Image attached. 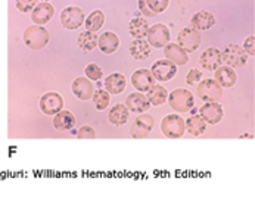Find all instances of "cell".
<instances>
[{
    "label": "cell",
    "mask_w": 255,
    "mask_h": 206,
    "mask_svg": "<svg viewBox=\"0 0 255 206\" xmlns=\"http://www.w3.org/2000/svg\"><path fill=\"white\" fill-rule=\"evenodd\" d=\"M25 44L33 50H41L49 43V31L41 25H31L24 33Z\"/></svg>",
    "instance_id": "6da1fadb"
},
{
    "label": "cell",
    "mask_w": 255,
    "mask_h": 206,
    "mask_svg": "<svg viewBox=\"0 0 255 206\" xmlns=\"http://www.w3.org/2000/svg\"><path fill=\"white\" fill-rule=\"evenodd\" d=\"M221 61L230 68H242L248 61V55L245 53V50L241 46L229 44L221 52Z\"/></svg>",
    "instance_id": "7a4b0ae2"
},
{
    "label": "cell",
    "mask_w": 255,
    "mask_h": 206,
    "mask_svg": "<svg viewBox=\"0 0 255 206\" xmlns=\"http://www.w3.org/2000/svg\"><path fill=\"white\" fill-rule=\"evenodd\" d=\"M168 103L176 112H189L195 104V98L189 90L177 89L168 93Z\"/></svg>",
    "instance_id": "3957f363"
},
{
    "label": "cell",
    "mask_w": 255,
    "mask_h": 206,
    "mask_svg": "<svg viewBox=\"0 0 255 206\" xmlns=\"http://www.w3.org/2000/svg\"><path fill=\"white\" fill-rule=\"evenodd\" d=\"M161 130H162V134L167 136L170 138H179L182 137L186 131V127H184V119L179 115H167L162 122H161Z\"/></svg>",
    "instance_id": "277c9868"
},
{
    "label": "cell",
    "mask_w": 255,
    "mask_h": 206,
    "mask_svg": "<svg viewBox=\"0 0 255 206\" xmlns=\"http://www.w3.org/2000/svg\"><path fill=\"white\" fill-rule=\"evenodd\" d=\"M177 44L186 53H193L201 46V34L193 27H186L177 35Z\"/></svg>",
    "instance_id": "5b68a950"
},
{
    "label": "cell",
    "mask_w": 255,
    "mask_h": 206,
    "mask_svg": "<svg viewBox=\"0 0 255 206\" xmlns=\"http://www.w3.org/2000/svg\"><path fill=\"white\" fill-rule=\"evenodd\" d=\"M223 95V87L219 83L213 78L208 80H202V83L199 81L198 86V96L201 98V101L204 102H217Z\"/></svg>",
    "instance_id": "8992f818"
},
{
    "label": "cell",
    "mask_w": 255,
    "mask_h": 206,
    "mask_svg": "<svg viewBox=\"0 0 255 206\" xmlns=\"http://www.w3.org/2000/svg\"><path fill=\"white\" fill-rule=\"evenodd\" d=\"M146 38H147L146 41L150 44V47L161 49L167 43H170V30L164 24H155V25L149 27V30L146 33Z\"/></svg>",
    "instance_id": "52a82bcc"
},
{
    "label": "cell",
    "mask_w": 255,
    "mask_h": 206,
    "mask_svg": "<svg viewBox=\"0 0 255 206\" xmlns=\"http://www.w3.org/2000/svg\"><path fill=\"white\" fill-rule=\"evenodd\" d=\"M61 24L67 30H77L84 24V12L77 6H68L61 12Z\"/></svg>",
    "instance_id": "ba28073f"
},
{
    "label": "cell",
    "mask_w": 255,
    "mask_h": 206,
    "mask_svg": "<svg viewBox=\"0 0 255 206\" xmlns=\"http://www.w3.org/2000/svg\"><path fill=\"white\" fill-rule=\"evenodd\" d=\"M150 72H152V75H153V78L156 81H161V83L170 81L177 74V65H174L168 59H161V61H156L152 65Z\"/></svg>",
    "instance_id": "9c48e42d"
},
{
    "label": "cell",
    "mask_w": 255,
    "mask_h": 206,
    "mask_svg": "<svg viewBox=\"0 0 255 206\" xmlns=\"http://www.w3.org/2000/svg\"><path fill=\"white\" fill-rule=\"evenodd\" d=\"M40 109L44 115H56L64 109V99L58 93H46L40 98Z\"/></svg>",
    "instance_id": "30bf717a"
},
{
    "label": "cell",
    "mask_w": 255,
    "mask_h": 206,
    "mask_svg": "<svg viewBox=\"0 0 255 206\" xmlns=\"http://www.w3.org/2000/svg\"><path fill=\"white\" fill-rule=\"evenodd\" d=\"M153 125H155V119L152 115H149V113L140 115L139 118L134 119V122L131 125V137L145 138L153 130Z\"/></svg>",
    "instance_id": "8fae6325"
},
{
    "label": "cell",
    "mask_w": 255,
    "mask_h": 206,
    "mask_svg": "<svg viewBox=\"0 0 255 206\" xmlns=\"http://www.w3.org/2000/svg\"><path fill=\"white\" fill-rule=\"evenodd\" d=\"M155 81H156V80L153 78L152 72L147 71V69H137V71H134L133 75H131V84H133V87H134L137 92H140V93L149 92V90L155 86Z\"/></svg>",
    "instance_id": "7c38bea8"
},
{
    "label": "cell",
    "mask_w": 255,
    "mask_h": 206,
    "mask_svg": "<svg viewBox=\"0 0 255 206\" xmlns=\"http://www.w3.org/2000/svg\"><path fill=\"white\" fill-rule=\"evenodd\" d=\"M55 15V9L49 1L37 3L36 7L31 10V19L36 25H44L47 24Z\"/></svg>",
    "instance_id": "4fadbf2b"
},
{
    "label": "cell",
    "mask_w": 255,
    "mask_h": 206,
    "mask_svg": "<svg viewBox=\"0 0 255 206\" xmlns=\"http://www.w3.org/2000/svg\"><path fill=\"white\" fill-rule=\"evenodd\" d=\"M199 113L205 122L213 124V125L219 124L224 115L221 104H219L217 102H205V104H202V107L199 109Z\"/></svg>",
    "instance_id": "5bb4252c"
},
{
    "label": "cell",
    "mask_w": 255,
    "mask_h": 206,
    "mask_svg": "<svg viewBox=\"0 0 255 206\" xmlns=\"http://www.w3.org/2000/svg\"><path fill=\"white\" fill-rule=\"evenodd\" d=\"M164 55H165V59H168L177 67H183L189 62V55L177 43H167L164 46Z\"/></svg>",
    "instance_id": "9a60e30c"
},
{
    "label": "cell",
    "mask_w": 255,
    "mask_h": 206,
    "mask_svg": "<svg viewBox=\"0 0 255 206\" xmlns=\"http://www.w3.org/2000/svg\"><path fill=\"white\" fill-rule=\"evenodd\" d=\"M93 84L89 78H84V77H78L75 78L73 83V93L75 95L77 99L80 101H90L92 96H93Z\"/></svg>",
    "instance_id": "2e32d148"
},
{
    "label": "cell",
    "mask_w": 255,
    "mask_h": 206,
    "mask_svg": "<svg viewBox=\"0 0 255 206\" xmlns=\"http://www.w3.org/2000/svg\"><path fill=\"white\" fill-rule=\"evenodd\" d=\"M199 64L202 65V68L207 69V71H216L223 64V61H221V52H220L219 49H216V47L207 49L201 55Z\"/></svg>",
    "instance_id": "e0dca14e"
},
{
    "label": "cell",
    "mask_w": 255,
    "mask_h": 206,
    "mask_svg": "<svg viewBox=\"0 0 255 206\" xmlns=\"http://www.w3.org/2000/svg\"><path fill=\"white\" fill-rule=\"evenodd\" d=\"M214 80L219 83L223 89H230L238 83V75H236L235 69L227 67V65H223V67H219L216 69Z\"/></svg>",
    "instance_id": "ac0fdd59"
},
{
    "label": "cell",
    "mask_w": 255,
    "mask_h": 206,
    "mask_svg": "<svg viewBox=\"0 0 255 206\" xmlns=\"http://www.w3.org/2000/svg\"><path fill=\"white\" fill-rule=\"evenodd\" d=\"M126 106L130 112L134 113H143L145 110H147L150 107V103L147 101L146 95L137 92V93H131L130 96H127L126 99Z\"/></svg>",
    "instance_id": "d6986e66"
},
{
    "label": "cell",
    "mask_w": 255,
    "mask_h": 206,
    "mask_svg": "<svg viewBox=\"0 0 255 206\" xmlns=\"http://www.w3.org/2000/svg\"><path fill=\"white\" fill-rule=\"evenodd\" d=\"M216 25V18L213 13L210 12H196L192 19H190V27H193L195 30L198 31H205V30H210Z\"/></svg>",
    "instance_id": "ffe728a7"
},
{
    "label": "cell",
    "mask_w": 255,
    "mask_h": 206,
    "mask_svg": "<svg viewBox=\"0 0 255 206\" xmlns=\"http://www.w3.org/2000/svg\"><path fill=\"white\" fill-rule=\"evenodd\" d=\"M98 47L101 49V52L107 53V55H111L114 52L118 50L120 47V38L118 35L111 33V31H107L101 37H98Z\"/></svg>",
    "instance_id": "44dd1931"
},
{
    "label": "cell",
    "mask_w": 255,
    "mask_h": 206,
    "mask_svg": "<svg viewBox=\"0 0 255 206\" xmlns=\"http://www.w3.org/2000/svg\"><path fill=\"white\" fill-rule=\"evenodd\" d=\"M128 118H130V110L127 109L126 104H115L112 106L108 113V119L112 125L115 127H121L124 124L128 122Z\"/></svg>",
    "instance_id": "7402d4cb"
},
{
    "label": "cell",
    "mask_w": 255,
    "mask_h": 206,
    "mask_svg": "<svg viewBox=\"0 0 255 206\" xmlns=\"http://www.w3.org/2000/svg\"><path fill=\"white\" fill-rule=\"evenodd\" d=\"M53 127L58 131H68L75 125V116L70 110H59L56 115H53Z\"/></svg>",
    "instance_id": "603a6c76"
},
{
    "label": "cell",
    "mask_w": 255,
    "mask_h": 206,
    "mask_svg": "<svg viewBox=\"0 0 255 206\" xmlns=\"http://www.w3.org/2000/svg\"><path fill=\"white\" fill-rule=\"evenodd\" d=\"M130 55L136 61H145L150 56V44L145 38H136L130 44Z\"/></svg>",
    "instance_id": "cb8c5ba5"
},
{
    "label": "cell",
    "mask_w": 255,
    "mask_h": 206,
    "mask_svg": "<svg viewBox=\"0 0 255 206\" xmlns=\"http://www.w3.org/2000/svg\"><path fill=\"white\" fill-rule=\"evenodd\" d=\"M126 77L123 74H111L105 80V89L110 95H120L126 90Z\"/></svg>",
    "instance_id": "d4e9b609"
},
{
    "label": "cell",
    "mask_w": 255,
    "mask_h": 206,
    "mask_svg": "<svg viewBox=\"0 0 255 206\" xmlns=\"http://www.w3.org/2000/svg\"><path fill=\"white\" fill-rule=\"evenodd\" d=\"M184 127H186V131L195 137H199L205 133L207 130V122L201 118V115H193L190 118H187L184 121Z\"/></svg>",
    "instance_id": "484cf974"
},
{
    "label": "cell",
    "mask_w": 255,
    "mask_h": 206,
    "mask_svg": "<svg viewBox=\"0 0 255 206\" xmlns=\"http://www.w3.org/2000/svg\"><path fill=\"white\" fill-rule=\"evenodd\" d=\"M147 101L150 103V106H161L167 102L168 99V92L165 87L159 86V84H155L149 92H147Z\"/></svg>",
    "instance_id": "4316f807"
},
{
    "label": "cell",
    "mask_w": 255,
    "mask_h": 206,
    "mask_svg": "<svg viewBox=\"0 0 255 206\" xmlns=\"http://www.w3.org/2000/svg\"><path fill=\"white\" fill-rule=\"evenodd\" d=\"M105 22V15L101 10H93L86 19H84V25H86V31L90 33H96L102 28Z\"/></svg>",
    "instance_id": "83f0119b"
},
{
    "label": "cell",
    "mask_w": 255,
    "mask_h": 206,
    "mask_svg": "<svg viewBox=\"0 0 255 206\" xmlns=\"http://www.w3.org/2000/svg\"><path fill=\"white\" fill-rule=\"evenodd\" d=\"M147 30H149V25L143 18H134L128 24V33L134 38H145Z\"/></svg>",
    "instance_id": "f1b7e54d"
},
{
    "label": "cell",
    "mask_w": 255,
    "mask_h": 206,
    "mask_svg": "<svg viewBox=\"0 0 255 206\" xmlns=\"http://www.w3.org/2000/svg\"><path fill=\"white\" fill-rule=\"evenodd\" d=\"M77 43L84 52H92L98 46V35L95 33H90V31H83L78 35Z\"/></svg>",
    "instance_id": "f546056e"
},
{
    "label": "cell",
    "mask_w": 255,
    "mask_h": 206,
    "mask_svg": "<svg viewBox=\"0 0 255 206\" xmlns=\"http://www.w3.org/2000/svg\"><path fill=\"white\" fill-rule=\"evenodd\" d=\"M92 99H93V103H95V106H96L98 110L107 109L111 101L110 93H108L107 90H96V92H93Z\"/></svg>",
    "instance_id": "4dcf8cb0"
},
{
    "label": "cell",
    "mask_w": 255,
    "mask_h": 206,
    "mask_svg": "<svg viewBox=\"0 0 255 206\" xmlns=\"http://www.w3.org/2000/svg\"><path fill=\"white\" fill-rule=\"evenodd\" d=\"M146 4L150 9V12H153L155 15H158V13L164 12L168 7L170 0H146Z\"/></svg>",
    "instance_id": "1f68e13d"
},
{
    "label": "cell",
    "mask_w": 255,
    "mask_h": 206,
    "mask_svg": "<svg viewBox=\"0 0 255 206\" xmlns=\"http://www.w3.org/2000/svg\"><path fill=\"white\" fill-rule=\"evenodd\" d=\"M104 75V71L101 69L99 65L96 64H89L86 67V77L90 80V81H99Z\"/></svg>",
    "instance_id": "d6a6232c"
},
{
    "label": "cell",
    "mask_w": 255,
    "mask_h": 206,
    "mask_svg": "<svg viewBox=\"0 0 255 206\" xmlns=\"http://www.w3.org/2000/svg\"><path fill=\"white\" fill-rule=\"evenodd\" d=\"M37 0H15V6L19 12H31L36 7Z\"/></svg>",
    "instance_id": "836d02e7"
},
{
    "label": "cell",
    "mask_w": 255,
    "mask_h": 206,
    "mask_svg": "<svg viewBox=\"0 0 255 206\" xmlns=\"http://www.w3.org/2000/svg\"><path fill=\"white\" fill-rule=\"evenodd\" d=\"M201 80H202V72L198 69H190L186 75V84H189V86H193V84L199 83Z\"/></svg>",
    "instance_id": "e575fe53"
},
{
    "label": "cell",
    "mask_w": 255,
    "mask_h": 206,
    "mask_svg": "<svg viewBox=\"0 0 255 206\" xmlns=\"http://www.w3.org/2000/svg\"><path fill=\"white\" fill-rule=\"evenodd\" d=\"M245 53L248 56H254L255 55V37L254 35H250L248 38H245V43H244V47Z\"/></svg>",
    "instance_id": "d590c367"
},
{
    "label": "cell",
    "mask_w": 255,
    "mask_h": 206,
    "mask_svg": "<svg viewBox=\"0 0 255 206\" xmlns=\"http://www.w3.org/2000/svg\"><path fill=\"white\" fill-rule=\"evenodd\" d=\"M77 137L78 138H95L96 137V133L95 130L90 127V125H83L78 133H77Z\"/></svg>",
    "instance_id": "8d00e7d4"
},
{
    "label": "cell",
    "mask_w": 255,
    "mask_h": 206,
    "mask_svg": "<svg viewBox=\"0 0 255 206\" xmlns=\"http://www.w3.org/2000/svg\"><path fill=\"white\" fill-rule=\"evenodd\" d=\"M139 12L143 13L145 16H155L153 12H150V9L146 4V0H139Z\"/></svg>",
    "instance_id": "74e56055"
},
{
    "label": "cell",
    "mask_w": 255,
    "mask_h": 206,
    "mask_svg": "<svg viewBox=\"0 0 255 206\" xmlns=\"http://www.w3.org/2000/svg\"><path fill=\"white\" fill-rule=\"evenodd\" d=\"M43 1H50V0H43Z\"/></svg>",
    "instance_id": "f35d334b"
}]
</instances>
